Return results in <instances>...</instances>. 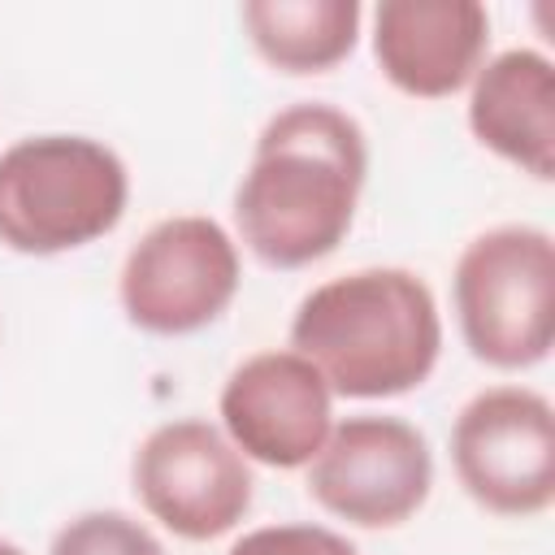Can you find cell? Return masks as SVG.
<instances>
[{
	"label": "cell",
	"mask_w": 555,
	"mask_h": 555,
	"mask_svg": "<svg viewBox=\"0 0 555 555\" xmlns=\"http://www.w3.org/2000/svg\"><path fill=\"white\" fill-rule=\"evenodd\" d=\"M490 13L477 0H382L373 56L382 78L412 100H447L486 65Z\"/></svg>",
	"instance_id": "10"
},
{
	"label": "cell",
	"mask_w": 555,
	"mask_h": 555,
	"mask_svg": "<svg viewBox=\"0 0 555 555\" xmlns=\"http://www.w3.org/2000/svg\"><path fill=\"white\" fill-rule=\"evenodd\" d=\"M221 434L264 468H308L334 429V395L299 351H256L221 386Z\"/></svg>",
	"instance_id": "9"
},
{
	"label": "cell",
	"mask_w": 555,
	"mask_h": 555,
	"mask_svg": "<svg viewBox=\"0 0 555 555\" xmlns=\"http://www.w3.org/2000/svg\"><path fill=\"white\" fill-rule=\"evenodd\" d=\"M451 299L460 338L490 369H533L555 343V243L542 225H490L464 243Z\"/></svg>",
	"instance_id": "4"
},
{
	"label": "cell",
	"mask_w": 555,
	"mask_h": 555,
	"mask_svg": "<svg viewBox=\"0 0 555 555\" xmlns=\"http://www.w3.org/2000/svg\"><path fill=\"white\" fill-rule=\"evenodd\" d=\"M369 173V143L351 113L304 100L264 121L234 186L243 247L269 269L325 260L351 230Z\"/></svg>",
	"instance_id": "1"
},
{
	"label": "cell",
	"mask_w": 555,
	"mask_h": 555,
	"mask_svg": "<svg viewBox=\"0 0 555 555\" xmlns=\"http://www.w3.org/2000/svg\"><path fill=\"white\" fill-rule=\"evenodd\" d=\"M468 130L520 173L555 178V65L538 48L490 56L468 82Z\"/></svg>",
	"instance_id": "11"
},
{
	"label": "cell",
	"mask_w": 555,
	"mask_h": 555,
	"mask_svg": "<svg viewBox=\"0 0 555 555\" xmlns=\"http://www.w3.org/2000/svg\"><path fill=\"white\" fill-rule=\"evenodd\" d=\"M434 490V451L403 416L334 421L308 464V494L356 529H395L412 520Z\"/></svg>",
	"instance_id": "8"
},
{
	"label": "cell",
	"mask_w": 555,
	"mask_h": 555,
	"mask_svg": "<svg viewBox=\"0 0 555 555\" xmlns=\"http://www.w3.org/2000/svg\"><path fill=\"white\" fill-rule=\"evenodd\" d=\"M243 264L230 230L199 212L156 221L121 260L117 299L130 325L160 338L208 330L238 295Z\"/></svg>",
	"instance_id": "5"
},
{
	"label": "cell",
	"mask_w": 555,
	"mask_h": 555,
	"mask_svg": "<svg viewBox=\"0 0 555 555\" xmlns=\"http://www.w3.org/2000/svg\"><path fill=\"white\" fill-rule=\"evenodd\" d=\"M130 173L91 134H26L0 152V243L17 256L78 251L126 217Z\"/></svg>",
	"instance_id": "3"
},
{
	"label": "cell",
	"mask_w": 555,
	"mask_h": 555,
	"mask_svg": "<svg viewBox=\"0 0 555 555\" xmlns=\"http://www.w3.org/2000/svg\"><path fill=\"white\" fill-rule=\"evenodd\" d=\"M451 468L494 516H538L555 503V408L529 386L473 395L451 425Z\"/></svg>",
	"instance_id": "6"
},
{
	"label": "cell",
	"mask_w": 555,
	"mask_h": 555,
	"mask_svg": "<svg viewBox=\"0 0 555 555\" xmlns=\"http://www.w3.org/2000/svg\"><path fill=\"white\" fill-rule=\"evenodd\" d=\"M48 555H165L160 538L117 507H95L65 520L48 546Z\"/></svg>",
	"instance_id": "13"
},
{
	"label": "cell",
	"mask_w": 555,
	"mask_h": 555,
	"mask_svg": "<svg viewBox=\"0 0 555 555\" xmlns=\"http://www.w3.org/2000/svg\"><path fill=\"white\" fill-rule=\"evenodd\" d=\"M130 481L143 512L182 542L230 533L256 494L243 451L199 416L156 425L130 460Z\"/></svg>",
	"instance_id": "7"
},
{
	"label": "cell",
	"mask_w": 555,
	"mask_h": 555,
	"mask_svg": "<svg viewBox=\"0 0 555 555\" xmlns=\"http://www.w3.org/2000/svg\"><path fill=\"white\" fill-rule=\"evenodd\" d=\"M225 555H360L343 533L308 520H286V525H260L247 529Z\"/></svg>",
	"instance_id": "14"
},
{
	"label": "cell",
	"mask_w": 555,
	"mask_h": 555,
	"mask_svg": "<svg viewBox=\"0 0 555 555\" xmlns=\"http://www.w3.org/2000/svg\"><path fill=\"white\" fill-rule=\"evenodd\" d=\"M299 351L343 399H395L429 382L442 356L438 299L412 269L369 264L312 286L291 317Z\"/></svg>",
	"instance_id": "2"
},
{
	"label": "cell",
	"mask_w": 555,
	"mask_h": 555,
	"mask_svg": "<svg viewBox=\"0 0 555 555\" xmlns=\"http://www.w3.org/2000/svg\"><path fill=\"white\" fill-rule=\"evenodd\" d=\"M238 17L273 69L325 74L356 52L364 9L356 0H247Z\"/></svg>",
	"instance_id": "12"
},
{
	"label": "cell",
	"mask_w": 555,
	"mask_h": 555,
	"mask_svg": "<svg viewBox=\"0 0 555 555\" xmlns=\"http://www.w3.org/2000/svg\"><path fill=\"white\" fill-rule=\"evenodd\" d=\"M0 555H22V546H13V542H4V538H0Z\"/></svg>",
	"instance_id": "15"
}]
</instances>
